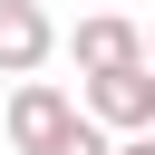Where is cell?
Instances as JSON below:
<instances>
[{
    "mask_svg": "<svg viewBox=\"0 0 155 155\" xmlns=\"http://www.w3.org/2000/svg\"><path fill=\"white\" fill-rule=\"evenodd\" d=\"M87 126L107 136H155V68H116V78H87Z\"/></svg>",
    "mask_w": 155,
    "mask_h": 155,
    "instance_id": "cell-1",
    "label": "cell"
},
{
    "mask_svg": "<svg viewBox=\"0 0 155 155\" xmlns=\"http://www.w3.org/2000/svg\"><path fill=\"white\" fill-rule=\"evenodd\" d=\"M68 58H78L87 78L145 68V29H136V19H116V10H97V19H78V29H68Z\"/></svg>",
    "mask_w": 155,
    "mask_h": 155,
    "instance_id": "cell-2",
    "label": "cell"
},
{
    "mask_svg": "<svg viewBox=\"0 0 155 155\" xmlns=\"http://www.w3.org/2000/svg\"><path fill=\"white\" fill-rule=\"evenodd\" d=\"M68 116H78V97H68V87H48V78H19V97H10V145H19V155H48Z\"/></svg>",
    "mask_w": 155,
    "mask_h": 155,
    "instance_id": "cell-3",
    "label": "cell"
},
{
    "mask_svg": "<svg viewBox=\"0 0 155 155\" xmlns=\"http://www.w3.org/2000/svg\"><path fill=\"white\" fill-rule=\"evenodd\" d=\"M48 48H58L48 10H39V0H0V78H39Z\"/></svg>",
    "mask_w": 155,
    "mask_h": 155,
    "instance_id": "cell-4",
    "label": "cell"
},
{
    "mask_svg": "<svg viewBox=\"0 0 155 155\" xmlns=\"http://www.w3.org/2000/svg\"><path fill=\"white\" fill-rule=\"evenodd\" d=\"M48 155H116V136H107V126H87V116H68Z\"/></svg>",
    "mask_w": 155,
    "mask_h": 155,
    "instance_id": "cell-5",
    "label": "cell"
},
{
    "mask_svg": "<svg viewBox=\"0 0 155 155\" xmlns=\"http://www.w3.org/2000/svg\"><path fill=\"white\" fill-rule=\"evenodd\" d=\"M116 155H155V136H126V145H116Z\"/></svg>",
    "mask_w": 155,
    "mask_h": 155,
    "instance_id": "cell-6",
    "label": "cell"
},
{
    "mask_svg": "<svg viewBox=\"0 0 155 155\" xmlns=\"http://www.w3.org/2000/svg\"><path fill=\"white\" fill-rule=\"evenodd\" d=\"M145 68H155V39H145Z\"/></svg>",
    "mask_w": 155,
    "mask_h": 155,
    "instance_id": "cell-7",
    "label": "cell"
}]
</instances>
